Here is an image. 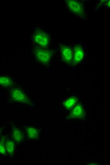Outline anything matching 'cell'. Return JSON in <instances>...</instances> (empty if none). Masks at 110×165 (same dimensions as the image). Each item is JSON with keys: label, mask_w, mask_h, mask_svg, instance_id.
Instances as JSON below:
<instances>
[{"label": "cell", "mask_w": 110, "mask_h": 165, "mask_svg": "<svg viewBox=\"0 0 110 165\" xmlns=\"http://www.w3.org/2000/svg\"><path fill=\"white\" fill-rule=\"evenodd\" d=\"M34 40L37 44L42 46L47 45L49 43L48 36L42 32H38L35 33L34 36Z\"/></svg>", "instance_id": "6da1fadb"}, {"label": "cell", "mask_w": 110, "mask_h": 165, "mask_svg": "<svg viewBox=\"0 0 110 165\" xmlns=\"http://www.w3.org/2000/svg\"><path fill=\"white\" fill-rule=\"evenodd\" d=\"M12 97L18 101H23L25 99L23 92L19 89H14L11 92Z\"/></svg>", "instance_id": "3957f363"}, {"label": "cell", "mask_w": 110, "mask_h": 165, "mask_svg": "<svg viewBox=\"0 0 110 165\" xmlns=\"http://www.w3.org/2000/svg\"><path fill=\"white\" fill-rule=\"evenodd\" d=\"M6 152V146L4 145V144L3 143L0 144V153L4 155L5 153Z\"/></svg>", "instance_id": "4fadbf2b"}, {"label": "cell", "mask_w": 110, "mask_h": 165, "mask_svg": "<svg viewBox=\"0 0 110 165\" xmlns=\"http://www.w3.org/2000/svg\"><path fill=\"white\" fill-rule=\"evenodd\" d=\"M83 56V51L82 49L80 47H77L75 50V55H74V60L76 62H78L81 61Z\"/></svg>", "instance_id": "8992f818"}, {"label": "cell", "mask_w": 110, "mask_h": 165, "mask_svg": "<svg viewBox=\"0 0 110 165\" xmlns=\"http://www.w3.org/2000/svg\"><path fill=\"white\" fill-rule=\"evenodd\" d=\"M76 99L74 97H71L67 100L65 102V105L67 108H70L72 107L75 104Z\"/></svg>", "instance_id": "7c38bea8"}, {"label": "cell", "mask_w": 110, "mask_h": 165, "mask_svg": "<svg viewBox=\"0 0 110 165\" xmlns=\"http://www.w3.org/2000/svg\"><path fill=\"white\" fill-rule=\"evenodd\" d=\"M68 5L72 11L75 13H81V7L80 5L75 1H68Z\"/></svg>", "instance_id": "277c9868"}, {"label": "cell", "mask_w": 110, "mask_h": 165, "mask_svg": "<svg viewBox=\"0 0 110 165\" xmlns=\"http://www.w3.org/2000/svg\"><path fill=\"white\" fill-rule=\"evenodd\" d=\"M14 139L17 142H20L22 141L23 138V135L22 132L20 130L18 129H15L13 132Z\"/></svg>", "instance_id": "9c48e42d"}, {"label": "cell", "mask_w": 110, "mask_h": 165, "mask_svg": "<svg viewBox=\"0 0 110 165\" xmlns=\"http://www.w3.org/2000/svg\"><path fill=\"white\" fill-rule=\"evenodd\" d=\"M36 56L38 60L42 62H47L49 60L50 58L49 53L43 50L37 51L36 53Z\"/></svg>", "instance_id": "7a4b0ae2"}, {"label": "cell", "mask_w": 110, "mask_h": 165, "mask_svg": "<svg viewBox=\"0 0 110 165\" xmlns=\"http://www.w3.org/2000/svg\"><path fill=\"white\" fill-rule=\"evenodd\" d=\"M82 108L81 106H77L73 110L72 114L75 117H79L82 113Z\"/></svg>", "instance_id": "30bf717a"}, {"label": "cell", "mask_w": 110, "mask_h": 165, "mask_svg": "<svg viewBox=\"0 0 110 165\" xmlns=\"http://www.w3.org/2000/svg\"><path fill=\"white\" fill-rule=\"evenodd\" d=\"M11 84L10 79L6 76H1L0 77V85L3 86H7Z\"/></svg>", "instance_id": "8fae6325"}, {"label": "cell", "mask_w": 110, "mask_h": 165, "mask_svg": "<svg viewBox=\"0 0 110 165\" xmlns=\"http://www.w3.org/2000/svg\"><path fill=\"white\" fill-rule=\"evenodd\" d=\"M6 151L10 154H12L14 151L15 143L13 141L9 140L6 144Z\"/></svg>", "instance_id": "52a82bcc"}, {"label": "cell", "mask_w": 110, "mask_h": 165, "mask_svg": "<svg viewBox=\"0 0 110 165\" xmlns=\"http://www.w3.org/2000/svg\"><path fill=\"white\" fill-rule=\"evenodd\" d=\"M28 136L31 139H35L38 136V131L36 128L29 127L27 129Z\"/></svg>", "instance_id": "ba28073f"}, {"label": "cell", "mask_w": 110, "mask_h": 165, "mask_svg": "<svg viewBox=\"0 0 110 165\" xmlns=\"http://www.w3.org/2000/svg\"><path fill=\"white\" fill-rule=\"evenodd\" d=\"M62 52L63 57L65 61L68 62L71 61L72 58V51H71V50L68 47H63Z\"/></svg>", "instance_id": "5b68a950"}]
</instances>
